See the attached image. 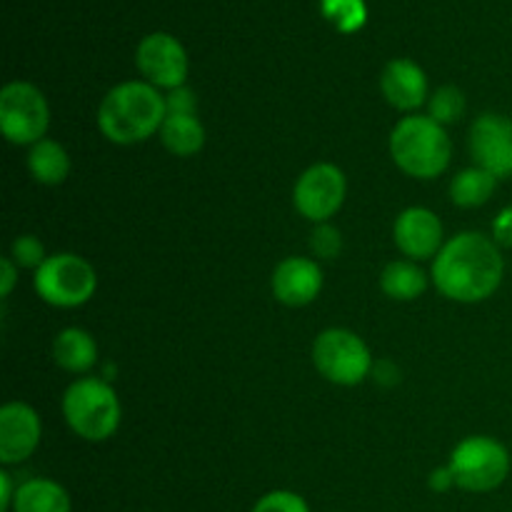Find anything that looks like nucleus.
I'll return each mask as SVG.
<instances>
[{"label": "nucleus", "mask_w": 512, "mask_h": 512, "mask_svg": "<svg viewBox=\"0 0 512 512\" xmlns=\"http://www.w3.org/2000/svg\"><path fill=\"white\" fill-rule=\"evenodd\" d=\"M28 170L35 183L40 185H63L70 175V155L58 140L43 138L40 143L30 145Z\"/></svg>", "instance_id": "obj_19"}, {"label": "nucleus", "mask_w": 512, "mask_h": 512, "mask_svg": "<svg viewBox=\"0 0 512 512\" xmlns=\"http://www.w3.org/2000/svg\"><path fill=\"white\" fill-rule=\"evenodd\" d=\"M50 128V105L43 90L28 80H13L0 90V130L13 145H35Z\"/></svg>", "instance_id": "obj_8"}, {"label": "nucleus", "mask_w": 512, "mask_h": 512, "mask_svg": "<svg viewBox=\"0 0 512 512\" xmlns=\"http://www.w3.org/2000/svg\"><path fill=\"white\" fill-rule=\"evenodd\" d=\"M448 468L455 478V488L465 493H490L508 480L510 453L490 435H470L455 445Z\"/></svg>", "instance_id": "obj_6"}, {"label": "nucleus", "mask_w": 512, "mask_h": 512, "mask_svg": "<svg viewBox=\"0 0 512 512\" xmlns=\"http://www.w3.org/2000/svg\"><path fill=\"white\" fill-rule=\"evenodd\" d=\"M393 240L405 258L423 263V260H435V255L443 250L445 230L433 210L415 205V208H405L395 218Z\"/></svg>", "instance_id": "obj_12"}, {"label": "nucleus", "mask_w": 512, "mask_h": 512, "mask_svg": "<svg viewBox=\"0 0 512 512\" xmlns=\"http://www.w3.org/2000/svg\"><path fill=\"white\" fill-rule=\"evenodd\" d=\"M68 490L50 478H30L18 485L10 512H70Z\"/></svg>", "instance_id": "obj_17"}, {"label": "nucleus", "mask_w": 512, "mask_h": 512, "mask_svg": "<svg viewBox=\"0 0 512 512\" xmlns=\"http://www.w3.org/2000/svg\"><path fill=\"white\" fill-rule=\"evenodd\" d=\"M15 493H18V485H13V475L8 470H3L0 473V512L13 510Z\"/></svg>", "instance_id": "obj_31"}, {"label": "nucleus", "mask_w": 512, "mask_h": 512, "mask_svg": "<svg viewBox=\"0 0 512 512\" xmlns=\"http://www.w3.org/2000/svg\"><path fill=\"white\" fill-rule=\"evenodd\" d=\"M428 115L445 128L458 123L465 115V93L455 85H440L435 93H430Z\"/></svg>", "instance_id": "obj_23"}, {"label": "nucleus", "mask_w": 512, "mask_h": 512, "mask_svg": "<svg viewBox=\"0 0 512 512\" xmlns=\"http://www.w3.org/2000/svg\"><path fill=\"white\" fill-rule=\"evenodd\" d=\"M375 383L385 385V388H393V385L400 383V368L390 360H380V365H373V373Z\"/></svg>", "instance_id": "obj_30"}, {"label": "nucleus", "mask_w": 512, "mask_h": 512, "mask_svg": "<svg viewBox=\"0 0 512 512\" xmlns=\"http://www.w3.org/2000/svg\"><path fill=\"white\" fill-rule=\"evenodd\" d=\"M320 10L340 33H355L368 20L365 0H320Z\"/></svg>", "instance_id": "obj_22"}, {"label": "nucleus", "mask_w": 512, "mask_h": 512, "mask_svg": "<svg viewBox=\"0 0 512 512\" xmlns=\"http://www.w3.org/2000/svg\"><path fill=\"white\" fill-rule=\"evenodd\" d=\"M160 140L175 158H193L205 148V125L198 115H168L160 128Z\"/></svg>", "instance_id": "obj_20"}, {"label": "nucleus", "mask_w": 512, "mask_h": 512, "mask_svg": "<svg viewBox=\"0 0 512 512\" xmlns=\"http://www.w3.org/2000/svg\"><path fill=\"white\" fill-rule=\"evenodd\" d=\"M348 195V180L335 163H315L295 180L293 205L305 220L320 225L340 213Z\"/></svg>", "instance_id": "obj_9"}, {"label": "nucleus", "mask_w": 512, "mask_h": 512, "mask_svg": "<svg viewBox=\"0 0 512 512\" xmlns=\"http://www.w3.org/2000/svg\"><path fill=\"white\" fill-rule=\"evenodd\" d=\"M380 90L395 110L408 115L423 108L430 98L428 75L410 58H395L385 65L380 73Z\"/></svg>", "instance_id": "obj_15"}, {"label": "nucleus", "mask_w": 512, "mask_h": 512, "mask_svg": "<svg viewBox=\"0 0 512 512\" xmlns=\"http://www.w3.org/2000/svg\"><path fill=\"white\" fill-rule=\"evenodd\" d=\"M270 288H273L278 303L288 305V308H305L323 290V270L315 258L290 255L275 265Z\"/></svg>", "instance_id": "obj_14"}, {"label": "nucleus", "mask_w": 512, "mask_h": 512, "mask_svg": "<svg viewBox=\"0 0 512 512\" xmlns=\"http://www.w3.org/2000/svg\"><path fill=\"white\" fill-rule=\"evenodd\" d=\"M428 283V273L420 268V263L408 258L393 260L380 273V288L390 300H398V303H410V300L420 298L428 290Z\"/></svg>", "instance_id": "obj_18"}, {"label": "nucleus", "mask_w": 512, "mask_h": 512, "mask_svg": "<svg viewBox=\"0 0 512 512\" xmlns=\"http://www.w3.org/2000/svg\"><path fill=\"white\" fill-rule=\"evenodd\" d=\"M165 110L168 115H198V95L188 85H180L165 93Z\"/></svg>", "instance_id": "obj_27"}, {"label": "nucleus", "mask_w": 512, "mask_h": 512, "mask_svg": "<svg viewBox=\"0 0 512 512\" xmlns=\"http://www.w3.org/2000/svg\"><path fill=\"white\" fill-rule=\"evenodd\" d=\"M53 360L65 373L85 375L98 363V343L83 328H65L53 340Z\"/></svg>", "instance_id": "obj_16"}, {"label": "nucleus", "mask_w": 512, "mask_h": 512, "mask_svg": "<svg viewBox=\"0 0 512 512\" xmlns=\"http://www.w3.org/2000/svg\"><path fill=\"white\" fill-rule=\"evenodd\" d=\"M313 365L328 383L355 388L373 373L368 343L348 328H328L313 340Z\"/></svg>", "instance_id": "obj_7"}, {"label": "nucleus", "mask_w": 512, "mask_h": 512, "mask_svg": "<svg viewBox=\"0 0 512 512\" xmlns=\"http://www.w3.org/2000/svg\"><path fill=\"white\" fill-rule=\"evenodd\" d=\"M18 265L8 258L0 260V295L3 298H10V293L15 290V285H18Z\"/></svg>", "instance_id": "obj_29"}, {"label": "nucleus", "mask_w": 512, "mask_h": 512, "mask_svg": "<svg viewBox=\"0 0 512 512\" xmlns=\"http://www.w3.org/2000/svg\"><path fill=\"white\" fill-rule=\"evenodd\" d=\"M45 245L40 243L35 235H18L10 245V260H13L18 268H28V270H38L40 265L45 263Z\"/></svg>", "instance_id": "obj_24"}, {"label": "nucleus", "mask_w": 512, "mask_h": 512, "mask_svg": "<svg viewBox=\"0 0 512 512\" xmlns=\"http://www.w3.org/2000/svg\"><path fill=\"white\" fill-rule=\"evenodd\" d=\"M390 158L410 178H440L453 158L448 128L430 115H405L390 133Z\"/></svg>", "instance_id": "obj_3"}, {"label": "nucleus", "mask_w": 512, "mask_h": 512, "mask_svg": "<svg viewBox=\"0 0 512 512\" xmlns=\"http://www.w3.org/2000/svg\"><path fill=\"white\" fill-rule=\"evenodd\" d=\"M135 65L145 83L158 90H173L188 80V53L185 45L170 33H150L135 48Z\"/></svg>", "instance_id": "obj_10"}, {"label": "nucleus", "mask_w": 512, "mask_h": 512, "mask_svg": "<svg viewBox=\"0 0 512 512\" xmlns=\"http://www.w3.org/2000/svg\"><path fill=\"white\" fill-rule=\"evenodd\" d=\"M505 278V258L493 238L475 230L445 240L435 255L430 280L443 298L453 303H483L493 298Z\"/></svg>", "instance_id": "obj_1"}, {"label": "nucleus", "mask_w": 512, "mask_h": 512, "mask_svg": "<svg viewBox=\"0 0 512 512\" xmlns=\"http://www.w3.org/2000/svg\"><path fill=\"white\" fill-rule=\"evenodd\" d=\"M43 438V423L35 408L10 400L0 408V463L18 465L33 458Z\"/></svg>", "instance_id": "obj_13"}, {"label": "nucleus", "mask_w": 512, "mask_h": 512, "mask_svg": "<svg viewBox=\"0 0 512 512\" xmlns=\"http://www.w3.org/2000/svg\"><path fill=\"white\" fill-rule=\"evenodd\" d=\"M450 488H455V478L448 465L430 473V490H435V493H448Z\"/></svg>", "instance_id": "obj_32"}, {"label": "nucleus", "mask_w": 512, "mask_h": 512, "mask_svg": "<svg viewBox=\"0 0 512 512\" xmlns=\"http://www.w3.org/2000/svg\"><path fill=\"white\" fill-rule=\"evenodd\" d=\"M493 240L500 248H512V205L500 210L493 220Z\"/></svg>", "instance_id": "obj_28"}, {"label": "nucleus", "mask_w": 512, "mask_h": 512, "mask_svg": "<svg viewBox=\"0 0 512 512\" xmlns=\"http://www.w3.org/2000/svg\"><path fill=\"white\" fill-rule=\"evenodd\" d=\"M253 512H310L303 495L293 490H273L253 505Z\"/></svg>", "instance_id": "obj_26"}, {"label": "nucleus", "mask_w": 512, "mask_h": 512, "mask_svg": "<svg viewBox=\"0 0 512 512\" xmlns=\"http://www.w3.org/2000/svg\"><path fill=\"white\" fill-rule=\"evenodd\" d=\"M165 118V95L145 80L113 85L98 108L100 133L113 145L145 143L160 133Z\"/></svg>", "instance_id": "obj_2"}, {"label": "nucleus", "mask_w": 512, "mask_h": 512, "mask_svg": "<svg viewBox=\"0 0 512 512\" xmlns=\"http://www.w3.org/2000/svg\"><path fill=\"white\" fill-rule=\"evenodd\" d=\"M495 188H498V178L490 175L488 170L478 168H465L450 180V200L458 208H480V205L488 203L493 198Z\"/></svg>", "instance_id": "obj_21"}, {"label": "nucleus", "mask_w": 512, "mask_h": 512, "mask_svg": "<svg viewBox=\"0 0 512 512\" xmlns=\"http://www.w3.org/2000/svg\"><path fill=\"white\" fill-rule=\"evenodd\" d=\"M310 250H313V258L335 260L343 250V235L330 223L315 225L313 235H310Z\"/></svg>", "instance_id": "obj_25"}, {"label": "nucleus", "mask_w": 512, "mask_h": 512, "mask_svg": "<svg viewBox=\"0 0 512 512\" xmlns=\"http://www.w3.org/2000/svg\"><path fill=\"white\" fill-rule=\"evenodd\" d=\"M60 410L68 428L85 443H105L123 420V405L113 385L103 378L83 375L65 388Z\"/></svg>", "instance_id": "obj_4"}, {"label": "nucleus", "mask_w": 512, "mask_h": 512, "mask_svg": "<svg viewBox=\"0 0 512 512\" xmlns=\"http://www.w3.org/2000/svg\"><path fill=\"white\" fill-rule=\"evenodd\" d=\"M33 290L43 303L73 310L88 303L98 290V273L78 253H53L33 273Z\"/></svg>", "instance_id": "obj_5"}, {"label": "nucleus", "mask_w": 512, "mask_h": 512, "mask_svg": "<svg viewBox=\"0 0 512 512\" xmlns=\"http://www.w3.org/2000/svg\"><path fill=\"white\" fill-rule=\"evenodd\" d=\"M475 165L498 180L512 178V120L500 113H483L473 120L468 135Z\"/></svg>", "instance_id": "obj_11"}]
</instances>
